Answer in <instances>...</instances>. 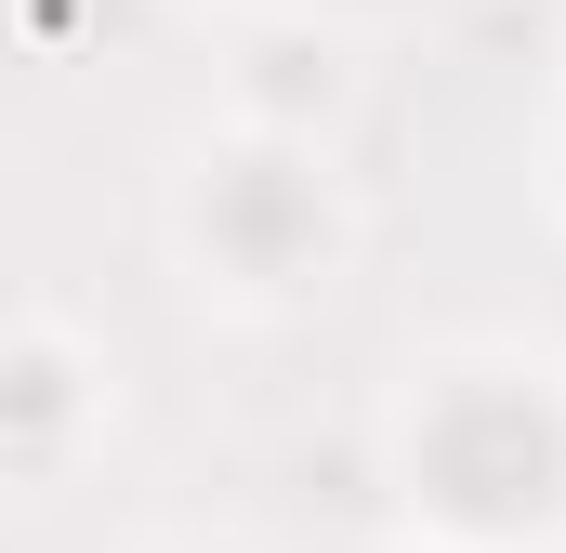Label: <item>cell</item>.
<instances>
[{"label":"cell","instance_id":"cell-1","mask_svg":"<svg viewBox=\"0 0 566 553\" xmlns=\"http://www.w3.org/2000/svg\"><path fill=\"white\" fill-rule=\"evenodd\" d=\"M185 264L224 303H303L343 264V198L303 133H238L185 171Z\"/></svg>","mask_w":566,"mask_h":553},{"label":"cell","instance_id":"cell-2","mask_svg":"<svg viewBox=\"0 0 566 553\" xmlns=\"http://www.w3.org/2000/svg\"><path fill=\"white\" fill-rule=\"evenodd\" d=\"M356 106V40L343 27H251V66H238V119L251 133H329Z\"/></svg>","mask_w":566,"mask_h":553},{"label":"cell","instance_id":"cell-3","mask_svg":"<svg viewBox=\"0 0 566 553\" xmlns=\"http://www.w3.org/2000/svg\"><path fill=\"white\" fill-rule=\"evenodd\" d=\"M27 421H53V448H80L106 421V383H93V356L66 330H13L0 343V474H40V435Z\"/></svg>","mask_w":566,"mask_h":553}]
</instances>
